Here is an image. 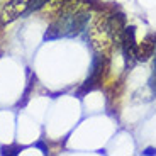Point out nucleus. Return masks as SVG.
<instances>
[{
    "label": "nucleus",
    "mask_w": 156,
    "mask_h": 156,
    "mask_svg": "<svg viewBox=\"0 0 156 156\" xmlns=\"http://www.w3.org/2000/svg\"><path fill=\"white\" fill-rule=\"evenodd\" d=\"M119 46L122 49L126 70H131L137 63V48H139V43H137V39H136V27L134 26H126L124 27Z\"/></svg>",
    "instance_id": "4"
},
{
    "label": "nucleus",
    "mask_w": 156,
    "mask_h": 156,
    "mask_svg": "<svg viewBox=\"0 0 156 156\" xmlns=\"http://www.w3.org/2000/svg\"><path fill=\"white\" fill-rule=\"evenodd\" d=\"M143 154H156V148H146Z\"/></svg>",
    "instance_id": "9"
},
{
    "label": "nucleus",
    "mask_w": 156,
    "mask_h": 156,
    "mask_svg": "<svg viewBox=\"0 0 156 156\" xmlns=\"http://www.w3.org/2000/svg\"><path fill=\"white\" fill-rule=\"evenodd\" d=\"M153 80L156 82V51H154V61H153Z\"/></svg>",
    "instance_id": "10"
},
{
    "label": "nucleus",
    "mask_w": 156,
    "mask_h": 156,
    "mask_svg": "<svg viewBox=\"0 0 156 156\" xmlns=\"http://www.w3.org/2000/svg\"><path fill=\"white\" fill-rule=\"evenodd\" d=\"M105 53H95L94 59H92V66H90V73H88V78H87L83 85L78 88L76 92V97L82 98L85 94L92 92L94 88H97L98 83H100L102 76H104V71H105Z\"/></svg>",
    "instance_id": "3"
},
{
    "label": "nucleus",
    "mask_w": 156,
    "mask_h": 156,
    "mask_svg": "<svg viewBox=\"0 0 156 156\" xmlns=\"http://www.w3.org/2000/svg\"><path fill=\"white\" fill-rule=\"evenodd\" d=\"M31 0H9L4 5L2 12H0V22L2 24H10L20 16H24L29 9Z\"/></svg>",
    "instance_id": "5"
},
{
    "label": "nucleus",
    "mask_w": 156,
    "mask_h": 156,
    "mask_svg": "<svg viewBox=\"0 0 156 156\" xmlns=\"http://www.w3.org/2000/svg\"><path fill=\"white\" fill-rule=\"evenodd\" d=\"M53 0H31V4H29V9L27 12H37V10H43L44 7H48V5L51 4ZM26 12V14H27Z\"/></svg>",
    "instance_id": "7"
},
{
    "label": "nucleus",
    "mask_w": 156,
    "mask_h": 156,
    "mask_svg": "<svg viewBox=\"0 0 156 156\" xmlns=\"http://www.w3.org/2000/svg\"><path fill=\"white\" fill-rule=\"evenodd\" d=\"M126 27V19L119 12H110L98 16L88 29V41L95 53H105L114 44L121 43Z\"/></svg>",
    "instance_id": "2"
},
{
    "label": "nucleus",
    "mask_w": 156,
    "mask_h": 156,
    "mask_svg": "<svg viewBox=\"0 0 156 156\" xmlns=\"http://www.w3.org/2000/svg\"><path fill=\"white\" fill-rule=\"evenodd\" d=\"M90 12L82 9V2L66 0L58 10L55 20L44 32V41H55L61 37H73L83 32L88 26Z\"/></svg>",
    "instance_id": "1"
},
{
    "label": "nucleus",
    "mask_w": 156,
    "mask_h": 156,
    "mask_svg": "<svg viewBox=\"0 0 156 156\" xmlns=\"http://www.w3.org/2000/svg\"><path fill=\"white\" fill-rule=\"evenodd\" d=\"M19 153H20L19 146H16V148L9 146V148H2V149H0V154H19Z\"/></svg>",
    "instance_id": "8"
},
{
    "label": "nucleus",
    "mask_w": 156,
    "mask_h": 156,
    "mask_svg": "<svg viewBox=\"0 0 156 156\" xmlns=\"http://www.w3.org/2000/svg\"><path fill=\"white\" fill-rule=\"evenodd\" d=\"M154 51H156V36L148 34L137 48V61H148L151 56H154Z\"/></svg>",
    "instance_id": "6"
}]
</instances>
